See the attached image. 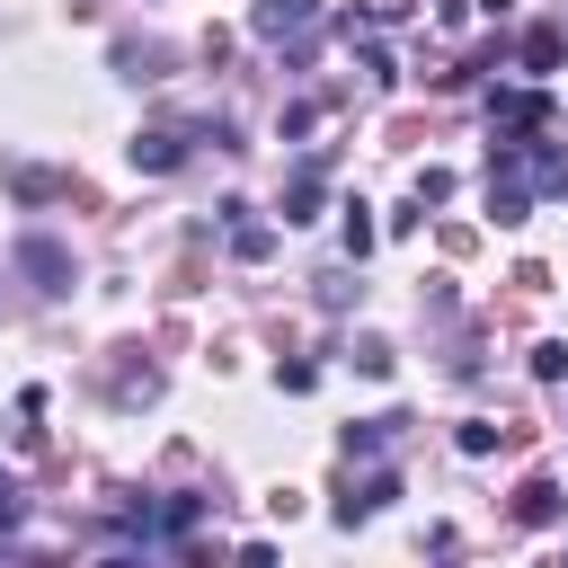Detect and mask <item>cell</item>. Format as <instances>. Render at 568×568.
Segmentation results:
<instances>
[{
    "instance_id": "6da1fadb",
    "label": "cell",
    "mask_w": 568,
    "mask_h": 568,
    "mask_svg": "<svg viewBox=\"0 0 568 568\" xmlns=\"http://www.w3.org/2000/svg\"><path fill=\"white\" fill-rule=\"evenodd\" d=\"M248 27H257L266 44H293V53H302V44H311V27H320V0H257V9H248Z\"/></svg>"
},
{
    "instance_id": "7a4b0ae2",
    "label": "cell",
    "mask_w": 568,
    "mask_h": 568,
    "mask_svg": "<svg viewBox=\"0 0 568 568\" xmlns=\"http://www.w3.org/2000/svg\"><path fill=\"white\" fill-rule=\"evenodd\" d=\"M532 204H541V195L524 186V169H515L506 151H488V213H497V222L515 231V222H532Z\"/></svg>"
},
{
    "instance_id": "3957f363",
    "label": "cell",
    "mask_w": 568,
    "mask_h": 568,
    "mask_svg": "<svg viewBox=\"0 0 568 568\" xmlns=\"http://www.w3.org/2000/svg\"><path fill=\"white\" fill-rule=\"evenodd\" d=\"M18 275H36V293H71V248L44 240V231H27L18 240Z\"/></svg>"
},
{
    "instance_id": "277c9868",
    "label": "cell",
    "mask_w": 568,
    "mask_h": 568,
    "mask_svg": "<svg viewBox=\"0 0 568 568\" xmlns=\"http://www.w3.org/2000/svg\"><path fill=\"white\" fill-rule=\"evenodd\" d=\"M488 115H497V142H515V133H541V124H550V98H541V89H497Z\"/></svg>"
},
{
    "instance_id": "5b68a950",
    "label": "cell",
    "mask_w": 568,
    "mask_h": 568,
    "mask_svg": "<svg viewBox=\"0 0 568 568\" xmlns=\"http://www.w3.org/2000/svg\"><path fill=\"white\" fill-rule=\"evenodd\" d=\"M186 142H195V124H151V133H133V169L169 178V169L186 160Z\"/></svg>"
},
{
    "instance_id": "8992f818",
    "label": "cell",
    "mask_w": 568,
    "mask_h": 568,
    "mask_svg": "<svg viewBox=\"0 0 568 568\" xmlns=\"http://www.w3.org/2000/svg\"><path fill=\"white\" fill-rule=\"evenodd\" d=\"M390 497H399V470H364V479H355V488L337 497V524L355 532V524H373V515H382Z\"/></svg>"
},
{
    "instance_id": "52a82bcc",
    "label": "cell",
    "mask_w": 568,
    "mask_h": 568,
    "mask_svg": "<svg viewBox=\"0 0 568 568\" xmlns=\"http://www.w3.org/2000/svg\"><path fill=\"white\" fill-rule=\"evenodd\" d=\"M222 231H231V257H240V266H266V257H275V231H266V222H248V204H240V195L222 204Z\"/></svg>"
},
{
    "instance_id": "ba28073f",
    "label": "cell",
    "mask_w": 568,
    "mask_h": 568,
    "mask_svg": "<svg viewBox=\"0 0 568 568\" xmlns=\"http://www.w3.org/2000/svg\"><path fill=\"white\" fill-rule=\"evenodd\" d=\"M399 426H408L399 408H390V417H364V426H346V435H337V453H346V462H373V453H390V444H399Z\"/></svg>"
},
{
    "instance_id": "9c48e42d",
    "label": "cell",
    "mask_w": 568,
    "mask_h": 568,
    "mask_svg": "<svg viewBox=\"0 0 568 568\" xmlns=\"http://www.w3.org/2000/svg\"><path fill=\"white\" fill-rule=\"evenodd\" d=\"M515 515H524V524H559V515H568V497H559L550 479H524V488H515Z\"/></svg>"
},
{
    "instance_id": "30bf717a",
    "label": "cell",
    "mask_w": 568,
    "mask_h": 568,
    "mask_svg": "<svg viewBox=\"0 0 568 568\" xmlns=\"http://www.w3.org/2000/svg\"><path fill=\"white\" fill-rule=\"evenodd\" d=\"M311 213H320V160H302L284 186V222H311Z\"/></svg>"
},
{
    "instance_id": "8fae6325",
    "label": "cell",
    "mask_w": 568,
    "mask_h": 568,
    "mask_svg": "<svg viewBox=\"0 0 568 568\" xmlns=\"http://www.w3.org/2000/svg\"><path fill=\"white\" fill-rule=\"evenodd\" d=\"M524 71H559V27H524Z\"/></svg>"
},
{
    "instance_id": "7c38bea8",
    "label": "cell",
    "mask_w": 568,
    "mask_h": 568,
    "mask_svg": "<svg viewBox=\"0 0 568 568\" xmlns=\"http://www.w3.org/2000/svg\"><path fill=\"white\" fill-rule=\"evenodd\" d=\"M337 213H346V257H364V248L382 240V231H373V204H337Z\"/></svg>"
},
{
    "instance_id": "4fadbf2b",
    "label": "cell",
    "mask_w": 568,
    "mask_h": 568,
    "mask_svg": "<svg viewBox=\"0 0 568 568\" xmlns=\"http://www.w3.org/2000/svg\"><path fill=\"white\" fill-rule=\"evenodd\" d=\"M195 515H204V497H169V506H160V532H169V541H186V532H195Z\"/></svg>"
},
{
    "instance_id": "5bb4252c",
    "label": "cell",
    "mask_w": 568,
    "mask_h": 568,
    "mask_svg": "<svg viewBox=\"0 0 568 568\" xmlns=\"http://www.w3.org/2000/svg\"><path fill=\"white\" fill-rule=\"evenodd\" d=\"M390 364H399V355H390V346H382V337H355V373H373V382H382V373H390Z\"/></svg>"
},
{
    "instance_id": "9a60e30c",
    "label": "cell",
    "mask_w": 568,
    "mask_h": 568,
    "mask_svg": "<svg viewBox=\"0 0 568 568\" xmlns=\"http://www.w3.org/2000/svg\"><path fill=\"white\" fill-rule=\"evenodd\" d=\"M559 373H568V346H559V337H550V346H532V382H559Z\"/></svg>"
},
{
    "instance_id": "2e32d148",
    "label": "cell",
    "mask_w": 568,
    "mask_h": 568,
    "mask_svg": "<svg viewBox=\"0 0 568 568\" xmlns=\"http://www.w3.org/2000/svg\"><path fill=\"white\" fill-rule=\"evenodd\" d=\"M453 444H462V453H470V462H479V453H497V426H488V417H470V426H462V435H453Z\"/></svg>"
},
{
    "instance_id": "e0dca14e",
    "label": "cell",
    "mask_w": 568,
    "mask_h": 568,
    "mask_svg": "<svg viewBox=\"0 0 568 568\" xmlns=\"http://www.w3.org/2000/svg\"><path fill=\"white\" fill-rule=\"evenodd\" d=\"M453 195V169H417V204H444Z\"/></svg>"
},
{
    "instance_id": "ac0fdd59",
    "label": "cell",
    "mask_w": 568,
    "mask_h": 568,
    "mask_svg": "<svg viewBox=\"0 0 568 568\" xmlns=\"http://www.w3.org/2000/svg\"><path fill=\"white\" fill-rule=\"evenodd\" d=\"M311 382H320V364H275V390H293V399H302Z\"/></svg>"
}]
</instances>
